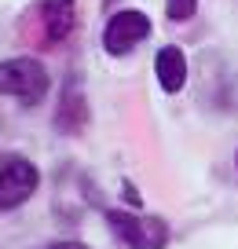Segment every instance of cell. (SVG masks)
I'll use <instances>...</instances> for the list:
<instances>
[{
	"instance_id": "6da1fadb",
	"label": "cell",
	"mask_w": 238,
	"mask_h": 249,
	"mask_svg": "<svg viewBox=\"0 0 238 249\" xmlns=\"http://www.w3.org/2000/svg\"><path fill=\"white\" fill-rule=\"evenodd\" d=\"M48 66L33 55H15V59H0V95H11L22 107H37L48 95Z\"/></svg>"
},
{
	"instance_id": "7a4b0ae2",
	"label": "cell",
	"mask_w": 238,
	"mask_h": 249,
	"mask_svg": "<svg viewBox=\"0 0 238 249\" xmlns=\"http://www.w3.org/2000/svg\"><path fill=\"white\" fill-rule=\"evenodd\" d=\"M110 234L128 249H165L169 246V224L162 216H139L132 209H107L103 213Z\"/></svg>"
},
{
	"instance_id": "3957f363",
	"label": "cell",
	"mask_w": 238,
	"mask_h": 249,
	"mask_svg": "<svg viewBox=\"0 0 238 249\" xmlns=\"http://www.w3.org/2000/svg\"><path fill=\"white\" fill-rule=\"evenodd\" d=\"M40 187V169L22 154L4 158L0 165V213H15L37 195Z\"/></svg>"
},
{
	"instance_id": "277c9868",
	"label": "cell",
	"mask_w": 238,
	"mask_h": 249,
	"mask_svg": "<svg viewBox=\"0 0 238 249\" xmlns=\"http://www.w3.org/2000/svg\"><path fill=\"white\" fill-rule=\"evenodd\" d=\"M150 30L154 26H150V15H146V11L121 8L103 26V48H107V55H128L150 37Z\"/></svg>"
},
{
	"instance_id": "5b68a950",
	"label": "cell",
	"mask_w": 238,
	"mask_h": 249,
	"mask_svg": "<svg viewBox=\"0 0 238 249\" xmlns=\"http://www.w3.org/2000/svg\"><path fill=\"white\" fill-rule=\"evenodd\" d=\"M33 18H37V30H40V44L55 48L77 26V0H40Z\"/></svg>"
},
{
	"instance_id": "8992f818",
	"label": "cell",
	"mask_w": 238,
	"mask_h": 249,
	"mask_svg": "<svg viewBox=\"0 0 238 249\" xmlns=\"http://www.w3.org/2000/svg\"><path fill=\"white\" fill-rule=\"evenodd\" d=\"M85 124H88V95H85V85H81V73H70L59 92L55 128L62 136H77V132H85Z\"/></svg>"
},
{
	"instance_id": "52a82bcc",
	"label": "cell",
	"mask_w": 238,
	"mask_h": 249,
	"mask_svg": "<svg viewBox=\"0 0 238 249\" xmlns=\"http://www.w3.org/2000/svg\"><path fill=\"white\" fill-rule=\"evenodd\" d=\"M154 77H158L162 92H169V95L183 92L187 88V55H183V48H176V44L158 48V55H154Z\"/></svg>"
},
{
	"instance_id": "ba28073f",
	"label": "cell",
	"mask_w": 238,
	"mask_h": 249,
	"mask_svg": "<svg viewBox=\"0 0 238 249\" xmlns=\"http://www.w3.org/2000/svg\"><path fill=\"white\" fill-rule=\"evenodd\" d=\"M198 11V0H165V18L169 22H191Z\"/></svg>"
},
{
	"instance_id": "9c48e42d",
	"label": "cell",
	"mask_w": 238,
	"mask_h": 249,
	"mask_svg": "<svg viewBox=\"0 0 238 249\" xmlns=\"http://www.w3.org/2000/svg\"><path fill=\"white\" fill-rule=\"evenodd\" d=\"M44 249H88L85 242H52V246H44Z\"/></svg>"
},
{
	"instance_id": "30bf717a",
	"label": "cell",
	"mask_w": 238,
	"mask_h": 249,
	"mask_svg": "<svg viewBox=\"0 0 238 249\" xmlns=\"http://www.w3.org/2000/svg\"><path fill=\"white\" fill-rule=\"evenodd\" d=\"M235 172H238V150H235Z\"/></svg>"
}]
</instances>
